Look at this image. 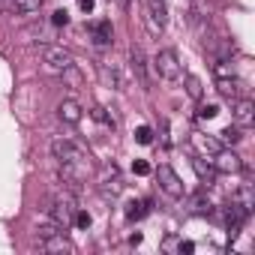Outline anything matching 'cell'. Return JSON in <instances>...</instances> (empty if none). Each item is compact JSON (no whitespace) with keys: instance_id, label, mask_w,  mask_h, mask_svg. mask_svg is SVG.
I'll list each match as a JSON object with an SVG mask.
<instances>
[{"instance_id":"cell-17","label":"cell","mask_w":255,"mask_h":255,"mask_svg":"<svg viewBox=\"0 0 255 255\" xmlns=\"http://www.w3.org/2000/svg\"><path fill=\"white\" fill-rule=\"evenodd\" d=\"M192 168H195V174H198V180H201L204 186H210V183L216 180V168H213L210 162H204L201 156H192Z\"/></svg>"},{"instance_id":"cell-1","label":"cell","mask_w":255,"mask_h":255,"mask_svg":"<svg viewBox=\"0 0 255 255\" xmlns=\"http://www.w3.org/2000/svg\"><path fill=\"white\" fill-rule=\"evenodd\" d=\"M75 210H78V201H75V192H63V195H57V198H51V204H48V216L66 231L69 225H72V216H75Z\"/></svg>"},{"instance_id":"cell-9","label":"cell","mask_w":255,"mask_h":255,"mask_svg":"<svg viewBox=\"0 0 255 255\" xmlns=\"http://www.w3.org/2000/svg\"><path fill=\"white\" fill-rule=\"evenodd\" d=\"M129 63H132V72H135L138 84H141V87H147V84H150V72H147V57H144V51H141L138 45H132V48H129Z\"/></svg>"},{"instance_id":"cell-32","label":"cell","mask_w":255,"mask_h":255,"mask_svg":"<svg viewBox=\"0 0 255 255\" xmlns=\"http://www.w3.org/2000/svg\"><path fill=\"white\" fill-rule=\"evenodd\" d=\"M81 9H84V12H90V9H93V0H81Z\"/></svg>"},{"instance_id":"cell-10","label":"cell","mask_w":255,"mask_h":255,"mask_svg":"<svg viewBox=\"0 0 255 255\" xmlns=\"http://www.w3.org/2000/svg\"><path fill=\"white\" fill-rule=\"evenodd\" d=\"M99 75H102V81H105L111 90H123V87H126V78H123L120 66H114V63H108V60H99Z\"/></svg>"},{"instance_id":"cell-16","label":"cell","mask_w":255,"mask_h":255,"mask_svg":"<svg viewBox=\"0 0 255 255\" xmlns=\"http://www.w3.org/2000/svg\"><path fill=\"white\" fill-rule=\"evenodd\" d=\"M87 30H90V36H93L96 45H111V39H114V27H111V21H105V18H102V21H93Z\"/></svg>"},{"instance_id":"cell-31","label":"cell","mask_w":255,"mask_h":255,"mask_svg":"<svg viewBox=\"0 0 255 255\" xmlns=\"http://www.w3.org/2000/svg\"><path fill=\"white\" fill-rule=\"evenodd\" d=\"M162 249H168V252L177 249V240H174V237H165V240H162Z\"/></svg>"},{"instance_id":"cell-30","label":"cell","mask_w":255,"mask_h":255,"mask_svg":"<svg viewBox=\"0 0 255 255\" xmlns=\"http://www.w3.org/2000/svg\"><path fill=\"white\" fill-rule=\"evenodd\" d=\"M177 249H180L183 255H189V252H195V243H192V240H180V243H177Z\"/></svg>"},{"instance_id":"cell-29","label":"cell","mask_w":255,"mask_h":255,"mask_svg":"<svg viewBox=\"0 0 255 255\" xmlns=\"http://www.w3.org/2000/svg\"><path fill=\"white\" fill-rule=\"evenodd\" d=\"M132 168H135V174H141V177H144V174H150V165H147L144 159H138V162H135Z\"/></svg>"},{"instance_id":"cell-33","label":"cell","mask_w":255,"mask_h":255,"mask_svg":"<svg viewBox=\"0 0 255 255\" xmlns=\"http://www.w3.org/2000/svg\"><path fill=\"white\" fill-rule=\"evenodd\" d=\"M123 6H126V9H129V6H132V0H123Z\"/></svg>"},{"instance_id":"cell-22","label":"cell","mask_w":255,"mask_h":255,"mask_svg":"<svg viewBox=\"0 0 255 255\" xmlns=\"http://www.w3.org/2000/svg\"><path fill=\"white\" fill-rule=\"evenodd\" d=\"M147 213V201H129L126 204V219H141Z\"/></svg>"},{"instance_id":"cell-6","label":"cell","mask_w":255,"mask_h":255,"mask_svg":"<svg viewBox=\"0 0 255 255\" xmlns=\"http://www.w3.org/2000/svg\"><path fill=\"white\" fill-rule=\"evenodd\" d=\"M156 180H159V189H162L165 195H171V198H183V195H186V186H183L180 174H177L171 165H159V168H156Z\"/></svg>"},{"instance_id":"cell-28","label":"cell","mask_w":255,"mask_h":255,"mask_svg":"<svg viewBox=\"0 0 255 255\" xmlns=\"http://www.w3.org/2000/svg\"><path fill=\"white\" fill-rule=\"evenodd\" d=\"M51 24H57V27H66V24H69V15H66V9H57V12L51 15Z\"/></svg>"},{"instance_id":"cell-5","label":"cell","mask_w":255,"mask_h":255,"mask_svg":"<svg viewBox=\"0 0 255 255\" xmlns=\"http://www.w3.org/2000/svg\"><path fill=\"white\" fill-rule=\"evenodd\" d=\"M210 165L216 168V174H240L243 171V159L231 150V147H219L210 156Z\"/></svg>"},{"instance_id":"cell-25","label":"cell","mask_w":255,"mask_h":255,"mask_svg":"<svg viewBox=\"0 0 255 255\" xmlns=\"http://www.w3.org/2000/svg\"><path fill=\"white\" fill-rule=\"evenodd\" d=\"M216 114H219L216 105H210V102H201V105H198V120H210V117H216Z\"/></svg>"},{"instance_id":"cell-3","label":"cell","mask_w":255,"mask_h":255,"mask_svg":"<svg viewBox=\"0 0 255 255\" xmlns=\"http://www.w3.org/2000/svg\"><path fill=\"white\" fill-rule=\"evenodd\" d=\"M42 63H45V69H48L51 75H63V72L72 66V54H69L66 48H60V45H45Z\"/></svg>"},{"instance_id":"cell-15","label":"cell","mask_w":255,"mask_h":255,"mask_svg":"<svg viewBox=\"0 0 255 255\" xmlns=\"http://www.w3.org/2000/svg\"><path fill=\"white\" fill-rule=\"evenodd\" d=\"M231 201H234L243 213H252V207H255V189H252V183L237 186V189H234V195H231Z\"/></svg>"},{"instance_id":"cell-26","label":"cell","mask_w":255,"mask_h":255,"mask_svg":"<svg viewBox=\"0 0 255 255\" xmlns=\"http://www.w3.org/2000/svg\"><path fill=\"white\" fill-rule=\"evenodd\" d=\"M192 210L195 213H210V201H204V192L192 198Z\"/></svg>"},{"instance_id":"cell-12","label":"cell","mask_w":255,"mask_h":255,"mask_svg":"<svg viewBox=\"0 0 255 255\" xmlns=\"http://www.w3.org/2000/svg\"><path fill=\"white\" fill-rule=\"evenodd\" d=\"M81 114H84V108H81L78 99H63V102L57 105V117H60L63 123H69V126L81 123Z\"/></svg>"},{"instance_id":"cell-8","label":"cell","mask_w":255,"mask_h":255,"mask_svg":"<svg viewBox=\"0 0 255 255\" xmlns=\"http://www.w3.org/2000/svg\"><path fill=\"white\" fill-rule=\"evenodd\" d=\"M231 117H234V123L237 126H252V120H255V105L246 99V96H240V99H231Z\"/></svg>"},{"instance_id":"cell-27","label":"cell","mask_w":255,"mask_h":255,"mask_svg":"<svg viewBox=\"0 0 255 255\" xmlns=\"http://www.w3.org/2000/svg\"><path fill=\"white\" fill-rule=\"evenodd\" d=\"M72 222H75L78 228H90V222H93V219H90V213H87V210H75Z\"/></svg>"},{"instance_id":"cell-24","label":"cell","mask_w":255,"mask_h":255,"mask_svg":"<svg viewBox=\"0 0 255 255\" xmlns=\"http://www.w3.org/2000/svg\"><path fill=\"white\" fill-rule=\"evenodd\" d=\"M135 141L138 144H153V129H150V126H138V129H135Z\"/></svg>"},{"instance_id":"cell-20","label":"cell","mask_w":255,"mask_h":255,"mask_svg":"<svg viewBox=\"0 0 255 255\" xmlns=\"http://www.w3.org/2000/svg\"><path fill=\"white\" fill-rule=\"evenodd\" d=\"M213 75H216V78L237 75V66H234V60H216V63H213Z\"/></svg>"},{"instance_id":"cell-23","label":"cell","mask_w":255,"mask_h":255,"mask_svg":"<svg viewBox=\"0 0 255 255\" xmlns=\"http://www.w3.org/2000/svg\"><path fill=\"white\" fill-rule=\"evenodd\" d=\"M90 114H93V120H99L102 126H117V120H114L102 105H93V108H90Z\"/></svg>"},{"instance_id":"cell-13","label":"cell","mask_w":255,"mask_h":255,"mask_svg":"<svg viewBox=\"0 0 255 255\" xmlns=\"http://www.w3.org/2000/svg\"><path fill=\"white\" fill-rule=\"evenodd\" d=\"M189 144H192L198 153H204L207 159H210V156L222 147V144L216 141V135H204V132H192V135H189Z\"/></svg>"},{"instance_id":"cell-2","label":"cell","mask_w":255,"mask_h":255,"mask_svg":"<svg viewBox=\"0 0 255 255\" xmlns=\"http://www.w3.org/2000/svg\"><path fill=\"white\" fill-rule=\"evenodd\" d=\"M153 66H156V75L171 81V84H177L183 78V66H180V60H177V54L171 48H159L156 57H153Z\"/></svg>"},{"instance_id":"cell-21","label":"cell","mask_w":255,"mask_h":255,"mask_svg":"<svg viewBox=\"0 0 255 255\" xmlns=\"http://www.w3.org/2000/svg\"><path fill=\"white\" fill-rule=\"evenodd\" d=\"M45 3V0H15V12H21V15H30V12H39V6Z\"/></svg>"},{"instance_id":"cell-4","label":"cell","mask_w":255,"mask_h":255,"mask_svg":"<svg viewBox=\"0 0 255 255\" xmlns=\"http://www.w3.org/2000/svg\"><path fill=\"white\" fill-rule=\"evenodd\" d=\"M120 192H123L120 171H117V165H114V162H108V165L102 168V174H99V195H102L105 201H114Z\"/></svg>"},{"instance_id":"cell-19","label":"cell","mask_w":255,"mask_h":255,"mask_svg":"<svg viewBox=\"0 0 255 255\" xmlns=\"http://www.w3.org/2000/svg\"><path fill=\"white\" fill-rule=\"evenodd\" d=\"M240 138H243V135H240V126H225L222 132H216V141H219V144H228V147H234Z\"/></svg>"},{"instance_id":"cell-11","label":"cell","mask_w":255,"mask_h":255,"mask_svg":"<svg viewBox=\"0 0 255 255\" xmlns=\"http://www.w3.org/2000/svg\"><path fill=\"white\" fill-rule=\"evenodd\" d=\"M216 90H219V96H225V99H240V96L246 93V84H243L237 75H228V78H216Z\"/></svg>"},{"instance_id":"cell-14","label":"cell","mask_w":255,"mask_h":255,"mask_svg":"<svg viewBox=\"0 0 255 255\" xmlns=\"http://www.w3.org/2000/svg\"><path fill=\"white\" fill-rule=\"evenodd\" d=\"M39 249H42V252H72V243L66 240L63 231H57V234L39 237Z\"/></svg>"},{"instance_id":"cell-18","label":"cell","mask_w":255,"mask_h":255,"mask_svg":"<svg viewBox=\"0 0 255 255\" xmlns=\"http://www.w3.org/2000/svg\"><path fill=\"white\" fill-rule=\"evenodd\" d=\"M183 87H186V93L195 99V102H201V96H204V84H201V78L198 75H189V72H183Z\"/></svg>"},{"instance_id":"cell-7","label":"cell","mask_w":255,"mask_h":255,"mask_svg":"<svg viewBox=\"0 0 255 255\" xmlns=\"http://www.w3.org/2000/svg\"><path fill=\"white\" fill-rule=\"evenodd\" d=\"M147 24L153 33H159L168 24V3L165 0H147Z\"/></svg>"}]
</instances>
